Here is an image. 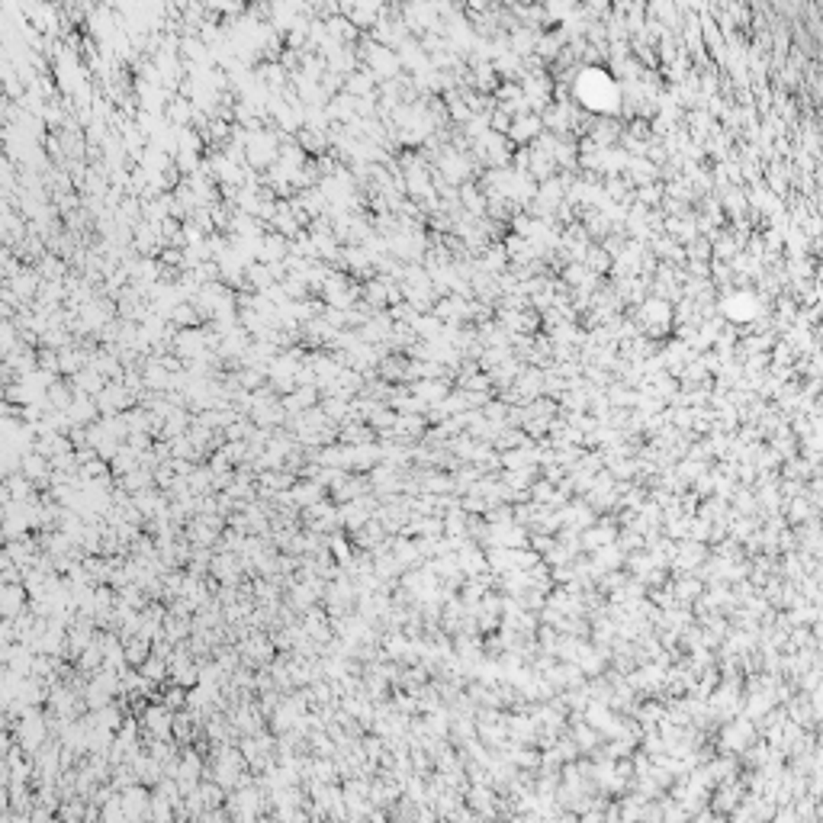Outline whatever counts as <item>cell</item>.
<instances>
[{
  "mask_svg": "<svg viewBox=\"0 0 823 823\" xmlns=\"http://www.w3.org/2000/svg\"><path fill=\"white\" fill-rule=\"evenodd\" d=\"M148 656H152V640H148V637L135 634V637L126 640V660H129V666H135V669H139Z\"/></svg>",
  "mask_w": 823,
  "mask_h": 823,
  "instance_id": "obj_1",
  "label": "cell"
},
{
  "mask_svg": "<svg viewBox=\"0 0 823 823\" xmlns=\"http://www.w3.org/2000/svg\"><path fill=\"white\" fill-rule=\"evenodd\" d=\"M187 692H190V688H184V685L174 682L170 688H164V692H161V701L168 704L170 711H174V714H178V711L187 708Z\"/></svg>",
  "mask_w": 823,
  "mask_h": 823,
  "instance_id": "obj_2",
  "label": "cell"
}]
</instances>
